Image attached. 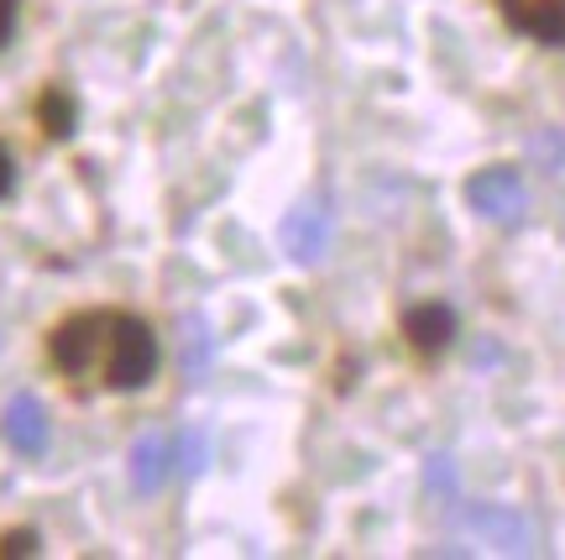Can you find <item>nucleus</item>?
Wrapping results in <instances>:
<instances>
[{
	"label": "nucleus",
	"mask_w": 565,
	"mask_h": 560,
	"mask_svg": "<svg viewBox=\"0 0 565 560\" xmlns=\"http://www.w3.org/2000/svg\"><path fill=\"white\" fill-rule=\"evenodd\" d=\"M179 361H183V378H189V382L210 378V361H215V336H210V320H204V315H183V320H179Z\"/></svg>",
	"instance_id": "nucleus-8"
},
{
	"label": "nucleus",
	"mask_w": 565,
	"mask_h": 560,
	"mask_svg": "<svg viewBox=\"0 0 565 560\" xmlns=\"http://www.w3.org/2000/svg\"><path fill=\"white\" fill-rule=\"evenodd\" d=\"M47 357L68 382L79 388H110V393H137L158 378V330L137 315L116 309H89L63 320L47 340Z\"/></svg>",
	"instance_id": "nucleus-1"
},
{
	"label": "nucleus",
	"mask_w": 565,
	"mask_h": 560,
	"mask_svg": "<svg viewBox=\"0 0 565 560\" xmlns=\"http://www.w3.org/2000/svg\"><path fill=\"white\" fill-rule=\"evenodd\" d=\"M404 336L414 351L435 357V351H445L456 340V309L450 304H414L404 315Z\"/></svg>",
	"instance_id": "nucleus-6"
},
{
	"label": "nucleus",
	"mask_w": 565,
	"mask_h": 560,
	"mask_svg": "<svg viewBox=\"0 0 565 560\" xmlns=\"http://www.w3.org/2000/svg\"><path fill=\"white\" fill-rule=\"evenodd\" d=\"M6 441L17 445L21 456H42L47 451V409L32 393H17L6 403Z\"/></svg>",
	"instance_id": "nucleus-7"
},
{
	"label": "nucleus",
	"mask_w": 565,
	"mask_h": 560,
	"mask_svg": "<svg viewBox=\"0 0 565 560\" xmlns=\"http://www.w3.org/2000/svg\"><path fill=\"white\" fill-rule=\"evenodd\" d=\"M0 550H6V556H38V535H32V529H17V535H6Z\"/></svg>",
	"instance_id": "nucleus-13"
},
{
	"label": "nucleus",
	"mask_w": 565,
	"mask_h": 560,
	"mask_svg": "<svg viewBox=\"0 0 565 560\" xmlns=\"http://www.w3.org/2000/svg\"><path fill=\"white\" fill-rule=\"evenodd\" d=\"M466 204L492 225L524 221V204H529L524 173H519V168H482L477 179L466 183Z\"/></svg>",
	"instance_id": "nucleus-2"
},
{
	"label": "nucleus",
	"mask_w": 565,
	"mask_h": 560,
	"mask_svg": "<svg viewBox=\"0 0 565 560\" xmlns=\"http://www.w3.org/2000/svg\"><path fill=\"white\" fill-rule=\"evenodd\" d=\"M466 535H477L482 545L503 550V556H529L534 550L529 519L519 508H508V503H477V508H466Z\"/></svg>",
	"instance_id": "nucleus-4"
},
{
	"label": "nucleus",
	"mask_w": 565,
	"mask_h": 560,
	"mask_svg": "<svg viewBox=\"0 0 565 560\" xmlns=\"http://www.w3.org/2000/svg\"><path fill=\"white\" fill-rule=\"evenodd\" d=\"M173 461H179L183 477H200L204 466H210V441H204V430H183L179 445H173Z\"/></svg>",
	"instance_id": "nucleus-10"
},
{
	"label": "nucleus",
	"mask_w": 565,
	"mask_h": 560,
	"mask_svg": "<svg viewBox=\"0 0 565 560\" xmlns=\"http://www.w3.org/2000/svg\"><path fill=\"white\" fill-rule=\"evenodd\" d=\"M168 472H173V445L162 435H141L131 445V482H137V493H158L168 482Z\"/></svg>",
	"instance_id": "nucleus-9"
},
{
	"label": "nucleus",
	"mask_w": 565,
	"mask_h": 560,
	"mask_svg": "<svg viewBox=\"0 0 565 560\" xmlns=\"http://www.w3.org/2000/svg\"><path fill=\"white\" fill-rule=\"evenodd\" d=\"M38 116L47 120V131H53V137H68V131H74V101H68L63 89H47V95H42Z\"/></svg>",
	"instance_id": "nucleus-11"
},
{
	"label": "nucleus",
	"mask_w": 565,
	"mask_h": 560,
	"mask_svg": "<svg viewBox=\"0 0 565 560\" xmlns=\"http://www.w3.org/2000/svg\"><path fill=\"white\" fill-rule=\"evenodd\" d=\"M498 11L513 32L545 47H565V0H498Z\"/></svg>",
	"instance_id": "nucleus-5"
},
{
	"label": "nucleus",
	"mask_w": 565,
	"mask_h": 560,
	"mask_svg": "<svg viewBox=\"0 0 565 560\" xmlns=\"http://www.w3.org/2000/svg\"><path fill=\"white\" fill-rule=\"evenodd\" d=\"M11 179H17V168H11V152L0 147V200L11 194Z\"/></svg>",
	"instance_id": "nucleus-15"
},
{
	"label": "nucleus",
	"mask_w": 565,
	"mask_h": 560,
	"mask_svg": "<svg viewBox=\"0 0 565 560\" xmlns=\"http://www.w3.org/2000/svg\"><path fill=\"white\" fill-rule=\"evenodd\" d=\"M330 231H335V215H330V204L324 200H303L294 204L288 215H282V252H288V262H299V267H315V262H324V252H330Z\"/></svg>",
	"instance_id": "nucleus-3"
},
{
	"label": "nucleus",
	"mask_w": 565,
	"mask_h": 560,
	"mask_svg": "<svg viewBox=\"0 0 565 560\" xmlns=\"http://www.w3.org/2000/svg\"><path fill=\"white\" fill-rule=\"evenodd\" d=\"M11 27H17V0H0V42L11 38Z\"/></svg>",
	"instance_id": "nucleus-14"
},
{
	"label": "nucleus",
	"mask_w": 565,
	"mask_h": 560,
	"mask_svg": "<svg viewBox=\"0 0 565 560\" xmlns=\"http://www.w3.org/2000/svg\"><path fill=\"white\" fill-rule=\"evenodd\" d=\"M424 482H429V487H440L445 498H450V493H456V466H450V456H429Z\"/></svg>",
	"instance_id": "nucleus-12"
}]
</instances>
